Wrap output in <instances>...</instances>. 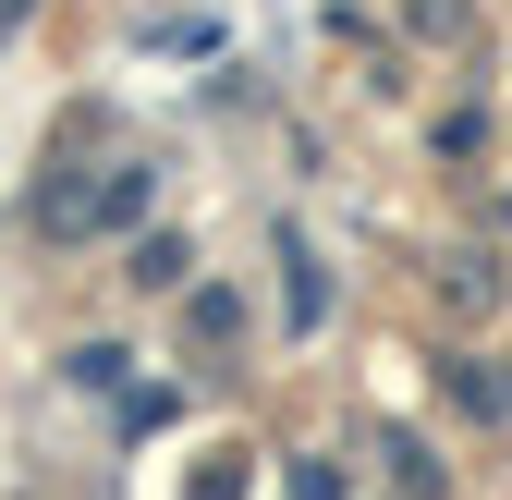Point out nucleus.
<instances>
[{
	"instance_id": "nucleus-1",
	"label": "nucleus",
	"mask_w": 512,
	"mask_h": 500,
	"mask_svg": "<svg viewBox=\"0 0 512 500\" xmlns=\"http://www.w3.org/2000/svg\"><path fill=\"white\" fill-rule=\"evenodd\" d=\"M135 208H147V171H74V183L37 196V232L74 244V232H110V220H135Z\"/></svg>"
},
{
	"instance_id": "nucleus-2",
	"label": "nucleus",
	"mask_w": 512,
	"mask_h": 500,
	"mask_svg": "<svg viewBox=\"0 0 512 500\" xmlns=\"http://www.w3.org/2000/svg\"><path fill=\"white\" fill-rule=\"evenodd\" d=\"M196 500H244V476H232V464H220V476H196Z\"/></svg>"
}]
</instances>
